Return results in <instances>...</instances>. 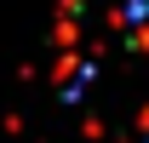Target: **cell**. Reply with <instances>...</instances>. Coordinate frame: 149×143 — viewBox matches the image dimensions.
Masks as SVG:
<instances>
[{
  "label": "cell",
  "mask_w": 149,
  "mask_h": 143,
  "mask_svg": "<svg viewBox=\"0 0 149 143\" xmlns=\"http://www.w3.org/2000/svg\"><path fill=\"white\" fill-rule=\"evenodd\" d=\"M120 35H126V46H138V52L149 46V0H126V6H120Z\"/></svg>",
  "instance_id": "obj_1"
}]
</instances>
